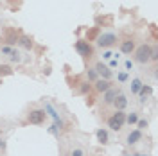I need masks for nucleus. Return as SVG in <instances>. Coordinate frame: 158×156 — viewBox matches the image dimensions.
Returning a JSON list of instances; mask_svg holds the SVG:
<instances>
[{
	"instance_id": "nucleus-24",
	"label": "nucleus",
	"mask_w": 158,
	"mask_h": 156,
	"mask_svg": "<svg viewBox=\"0 0 158 156\" xmlns=\"http://www.w3.org/2000/svg\"><path fill=\"white\" fill-rule=\"evenodd\" d=\"M86 76H88V79H90V81H92V83H95V81H97V79H99L97 72H95V70H94V68H88V72H86Z\"/></svg>"
},
{
	"instance_id": "nucleus-15",
	"label": "nucleus",
	"mask_w": 158,
	"mask_h": 156,
	"mask_svg": "<svg viewBox=\"0 0 158 156\" xmlns=\"http://www.w3.org/2000/svg\"><path fill=\"white\" fill-rule=\"evenodd\" d=\"M142 79L140 77H135L131 79V84H129V92H131V95H138V92H140V88H142Z\"/></svg>"
},
{
	"instance_id": "nucleus-11",
	"label": "nucleus",
	"mask_w": 158,
	"mask_h": 156,
	"mask_svg": "<svg viewBox=\"0 0 158 156\" xmlns=\"http://www.w3.org/2000/svg\"><path fill=\"white\" fill-rule=\"evenodd\" d=\"M111 86H113V84H111V81H106V79H97V81L94 83V88L97 90L99 93H104V92L110 90Z\"/></svg>"
},
{
	"instance_id": "nucleus-18",
	"label": "nucleus",
	"mask_w": 158,
	"mask_h": 156,
	"mask_svg": "<svg viewBox=\"0 0 158 156\" xmlns=\"http://www.w3.org/2000/svg\"><path fill=\"white\" fill-rule=\"evenodd\" d=\"M9 61L11 63H20V61H22V54H20L16 49H13V52L9 54Z\"/></svg>"
},
{
	"instance_id": "nucleus-17",
	"label": "nucleus",
	"mask_w": 158,
	"mask_h": 156,
	"mask_svg": "<svg viewBox=\"0 0 158 156\" xmlns=\"http://www.w3.org/2000/svg\"><path fill=\"white\" fill-rule=\"evenodd\" d=\"M138 120H140V117H138V111H131V113H126V124H129V126H135Z\"/></svg>"
},
{
	"instance_id": "nucleus-28",
	"label": "nucleus",
	"mask_w": 158,
	"mask_h": 156,
	"mask_svg": "<svg viewBox=\"0 0 158 156\" xmlns=\"http://www.w3.org/2000/svg\"><path fill=\"white\" fill-rule=\"evenodd\" d=\"M135 126H137L138 131H142V129H146V127H148V120H138Z\"/></svg>"
},
{
	"instance_id": "nucleus-21",
	"label": "nucleus",
	"mask_w": 158,
	"mask_h": 156,
	"mask_svg": "<svg viewBox=\"0 0 158 156\" xmlns=\"http://www.w3.org/2000/svg\"><path fill=\"white\" fill-rule=\"evenodd\" d=\"M13 74V68H11L9 65H0V76L4 77V76H11Z\"/></svg>"
},
{
	"instance_id": "nucleus-22",
	"label": "nucleus",
	"mask_w": 158,
	"mask_h": 156,
	"mask_svg": "<svg viewBox=\"0 0 158 156\" xmlns=\"http://www.w3.org/2000/svg\"><path fill=\"white\" fill-rule=\"evenodd\" d=\"M122 65H124V72H128V74L135 68V61H131V59H124V63H122Z\"/></svg>"
},
{
	"instance_id": "nucleus-1",
	"label": "nucleus",
	"mask_w": 158,
	"mask_h": 156,
	"mask_svg": "<svg viewBox=\"0 0 158 156\" xmlns=\"http://www.w3.org/2000/svg\"><path fill=\"white\" fill-rule=\"evenodd\" d=\"M118 41V36L115 32H101L97 38H95V43H97L99 49L106 50V49H111L113 45H117Z\"/></svg>"
},
{
	"instance_id": "nucleus-20",
	"label": "nucleus",
	"mask_w": 158,
	"mask_h": 156,
	"mask_svg": "<svg viewBox=\"0 0 158 156\" xmlns=\"http://www.w3.org/2000/svg\"><path fill=\"white\" fill-rule=\"evenodd\" d=\"M117 81L120 83V84L128 83V81H129V74H128V72H118V74H117Z\"/></svg>"
},
{
	"instance_id": "nucleus-3",
	"label": "nucleus",
	"mask_w": 158,
	"mask_h": 156,
	"mask_svg": "<svg viewBox=\"0 0 158 156\" xmlns=\"http://www.w3.org/2000/svg\"><path fill=\"white\" fill-rule=\"evenodd\" d=\"M124 124H126V113H124V111H115V113L108 118V127L111 131H115V133H118V131L124 127Z\"/></svg>"
},
{
	"instance_id": "nucleus-10",
	"label": "nucleus",
	"mask_w": 158,
	"mask_h": 156,
	"mask_svg": "<svg viewBox=\"0 0 158 156\" xmlns=\"http://www.w3.org/2000/svg\"><path fill=\"white\" fill-rule=\"evenodd\" d=\"M142 140V131H138V129H131L128 135H126V144L128 146H135Z\"/></svg>"
},
{
	"instance_id": "nucleus-16",
	"label": "nucleus",
	"mask_w": 158,
	"mask_h": 156,
	"mask_svg": "<svg viewBox=\"0 0 158 156\" xmlns=\"http://www.w3.org/2000/svg\"><path fill=\"white\" fill-rule=\"evenodd\" d=\"M18 32H16V29H9L7 32H6V41H7V45H15V43H18Z\"/></svg>"
},
{
	"instance_id": "nucleus-4",
	"label": "nucleus",
	"mask_w": 158,
	"mask_h": 156,
	"mask_svg": "<svg viewBox=\"0 0 158 156\" xmlns=\"http://www.w3.org/2000/svg\"><path fill=\"white\" fill-rule=\"evenodd\" d=\"M74 47L79 52V56H83L85 59H90L94 56V47L90 45V41H86V39H77Z\"/></svg>"
},
{
	"instance_id": "nucleus-12",
	"label": "nucleus",
	"mask_w": 158,
	"mask_h": 156,
	"mask_svg": "<svg viewBox=\"0 0 158 156\" xmlns=\"http://www.w3.org/2000/svg\"><path fill=\"white\" fill-rule=\"evenodd\" d=\"M153 93V86L151 84H142V88H140V92H138V101H140V104H144L146 102V99L149 97Z\"/></svg>"
},
{
	"instance_id": "nucleus-32",
	"label": "nucleus",
	"mask_w": 158,
	"mask_h": 156,
	"mask_svg": "<svg viewBox=\"0 0 158 156\" xmlns=\"http://www.w3.org/2000/svg\"><path fill=\"white\" fill-rule=\"evenodd\" d=\"M2 149H6V142H4V138L0 137V151H2Z\"/></svg>"
},
{
	"instance_id": "nucleus-30",
	"label": "nucleus",
	"mask_w": 158,
	"mask_h": 156,
	"mask_svg": "<svg viewBox=\"0 0 158 156\" xmlns=\"http://www.w3.org/2000/svg\"><path fill=\"white\" fill-rule=\"evenodd\" d=\"M158 59V47H153L151 50V61H156Z\"/></svg>"
},
{
	"instance_id": "nucleus-33",
	"label": "nucleus",
	"mask_w": 158,
	"mask_h": 156,
	"mask_svg": "<svg viewBox=\"0 0 158 156\" xmlns=\"http://www.w3.org/2000/svg\"><path fill=\"white\" fill-rule=\"evenodd\" d=\"M124 156H138V154H137V153H131V154L128 153V154H124Z\"/></svg>"
},
{
	"instance_id": "nucleus-14",
	"label": "nucleus",
	"mask_w": 158,
	"mask_h": 156,
	"mask_svg": "<svg viewBox=\"0 0 158 156\" xmlns=\"http://www.w3.org/2000/svg\"><path fill=\"white\" fill-rule=\"evenodd\" d=\"M95 137H97V142L102 144V146H106V144L110 142V135H108V131H106L104 127H101V129L95 131Z\"/></svg>"
},
{
	"instance_id": "nucleus-31",
	"label": "nucleus",
	"mask_w": 158,
	"mask_h": 156,
	"mask_svg": "<svg viewBox=\"0 0 158 156\" xmlns=\"http://www.w3.org/2000/svg\"><path fill=\"white\" fill-rule=\"evenodd\" d=\"M49 133H52L54 137H59V129H58L56 126H54V124H52V126L49 127Z\"/></svg>"
},
{
	"instance_id": "nucleus-29",
	"label": "nucleus",
	"mask_w": 158,
	"mask_h": 156,
	"mask_svg": "<svg viewBox=\"0 0 158 156\" xmlns=\"http://www.w3.org/2000/svg\"><path fill=\"white\" fill-rule=\"evenodd\" d=\"M0 52H2L4 56H9L11 52H13V47H9V45H4V47L0 49Z\"/></svg>"
},
{
	"instance_id": "nucleus-25",
	"label": "nucleus",
	"mask_w": 158,
	"mask_h": 156,
	"mask_svg": "<svg viewBox=\"0 0 158 156\" xmlns=\"http://www.w3.org/2000/svg\"><path fill=\"white\" fill-rule=\"evenodd\" d=\"M70 156H85V149L83 147H76V149H72Z\"/></svg>"
},
{
	"instance_id": "nucleus-23",
	"label": "nucleus",
	"mask_w": 158,
	"mask_h": 156,
	"mask_svg": "<svg viewBox=\"0 0 158 156\" xmlns=\"http://www.w3.org/2000/svg\"><path fill=\"white\" fill-rule=\"evenodd\" d=\"M118 63H120V58H111V59L108 61V68H110V70L117 68V67H118Z\"/></svg>"
},
{
	"instance_id": "nucleus-13",
	"label": "nucleus",
	"mask_w": 158,
	"mask_h": 156,
	"mask_svg": "<svg viewBox=\"0 0 158 156\" xmlns=\"http://www.w3.org/2000/svg\"><path fill=\"white\" fill-rule=\"evenodd\" d=\"M18 45L22 47V49H25V50H32V47H34V39L31 38V36H20Z\"/></svg>"
},
{
	"instance_id": "nucleus-8",
	"label": "nucleus",
	"mask_w": 158,
	"mask_h": 156,
	"mask_svg": "<svg viewBox=\"0 0 158 156\" xmlns=\"http://www.w3.org/2000/svg\"><path fill=\"white\" fill-rule=\"evenodd\" d=\"M118 93H120V90L115 88V86H111L110 90H106V92L102 93V104H104V106L113 104V101H115V97H117Z\"/></svg>"
},
{
	"instance_id": "nucleus-9",
	"label": "nucleus",
	"mask_w": 158,
	"mask_h": 156,
	"mask_svg": "<svg viewBox=\"0 0 158 156\" xmlns=\"http://www.w3.org/2000/svg\"><path fill=\"white\" fill-rule=\"evenodd\" d=\"M128 102H129L128 97L120 92L117 97H115V101H113V106H115V109H117V111H124V109L128 108Z\"/></svg>"
},
{
	"instance_id": "nucleus-19",
	"label": "nucleus",
	"mask_w": 158,
	"mask_h": 156,
	"mask_svg": "<svg viewBox=\"0 0 158 156\" xmlns=\"http://www.w3.org/2000/svg\"><path fill=\"white\" fill-rule=\"evenodd\" d=\"M90 90H92V83H88V81L81 83V86H79V93L86 95V93H90Z\"/></svg>"
},
{
	"instance_id": "nucleus-7",
	"label": "nucleus",
	"mask_w": 158,
	"mask_h": 156,
	"mask_svg": "<svg viewBox=\"0 0 158 156\" xmlns=\"http://www.w3.org/2000/svg\"><path fill=\"white\" fill-rule=\"evenodd\" d=\"M135 49H137V43H135L133 38H124L120 41V45H118V52L120 54H133Z\"/></svg>"
},
{
	"instance_id": "nucleus-34",
	"label": "nucleus",
	"mask_w": 158,
	"mask_h": 156,
	"mask_svg": "<svg viewBox=\"0 0 158 156\" xmlns=\"http://www.w3.org/2000/svg\"><path fill=\"white\" fill-rule=\"evenodd\" d=\"M138 156H149V154H138Z\"/></svg>"
},
{
	"instance_id": "nucleus-26",
	"label": "nucleus",
	"mask_w": 158,
	"mask_h": 156,
	"mask_svg": "<svg viewBox=\"0 0 158 156\" xmlns=\"http://www.w3.org/2000/svg\"><path fill=\"white\" fill-rule=\"evenodd\" d=\"M113 58V52H111V50L110 49H106V50H102V59H104V61H110V59Z\"/></svg>"
},
{
	"instance_id": "nucleus-27",
	"label": "nucleus",
	"mask_w": 158,
	"mask_h": 156,
	"mask_svg": "<svg viewBox=\"0 0 158 156\" xmlns=\"http://www.w3.org/2000/svg\"><path fill=\"white\" fill-rule=\"evenodd\" d=\"M86 36H88V41H92V39H95L99 36V31H97V27H95V29H92L88 32V34H86Z\"/></svg>"
},
{
	"instance_id": "nucleus-6",
	"label": "nucleus",
	"mask_w": 158,
	"mask_h": 156,
	"mask_svg": "<svg viewBox=\"0 0 158 156\" xmlns=\"http://www.w3.org/2000/svg\"><path fill=\"white\" fill-rule=\"evenodd\" d=\"M45 117H47L45 109H32V111H29V115H27V122L40 126V124L45 122Z\"/></svg>"
},
{
	"instance_id": "nucleus-2",
	"label": "nucleus",
	"mask_w": 158,
	"mask_h": 156,
	"mask_svg": "<svg viewBox=\"0 0 158 156\" xmlns=\"http://www.w3.org/2000/svg\"><path fill=\"white\" fill-rule=\"evenodd\" d=\"M151 50H153V47L149 45V43H142L140 47H137L135 49V61L137 63H140V65H146V63H149L151 61Z\"/></svg>"
},
{
	"instance_id": "nucleus-5",
	"label": "nucleus",
	"mask_w": 158,
	"mask_h": 156,
	"mask_svg": "<svg viewBox=\"0 0 158 156\" xmlns=\"http://www.w3.org/2000/svg\"><path fill=\"white\" fill-rule=\"evenodd\" d=\"M94 70L97 72L99 79H106V81H111L113 79V72L108 68V65H104L102 61H97L95 63V67H94Z\"/></svg>"
}]
</instances>
